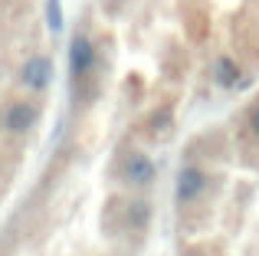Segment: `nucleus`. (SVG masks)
I'll use <instances>...</instances> for the list:
<instances>
[{
	"label": "nucleus",
	"mask_w": 259,
	"mask_h": 256,
	"mask_svg": "<svg viewBox=\"0 0 259 256\" xmlns=\"http://www.w3.org/2000/svg\"><path fill=\"white\" fill-rule=\"evenodd\" d=\"M20 86H23L26 92H33V96H43L53 86V59L43 56V53L26 56L23 66H20Z\"/></svg>",
	"instance_id": "obj_1"
},
{
	"label": "nucleus",
	"mask_w": 259,
	"mask_h": 256,
	"mask_svg": "<svg viewBox=\"0 0 259 256\" xmlns=\"http://www.w3.org/2000/svg\"><path fill=\"white\" fill-rule=\"evenodd\" d=\"M210 76H213V82L220 86V89H236V86L246 82V79H243L240 63H236L233 56H217V59H213V69H210Z\"/></svg>",
	"instance_id": "obj_6"
},
{
	"label": "nucleus",
	"mask_w": 259,
	"mask_h": 256,
	"mask_svg": "<svg viewBox=\"0 0 259 256\" xmlns=\"http://www.w3.org/2000/svg\"><path fill=\"white\" fill-rule=\"evenodd\" d=\"M39 122V105L36 102H26V99H17V102H10L4 109V115H0V125H4V132L10 135H26L33 132Z\"/></svg>",
	"instance_id": "obj_3"
},
{
	"label": "nucleus",
	"mask_w": 259,
	"mask_h": 256,
	"mask_svg": "<svg viewBox=\"0 0 259 256\" xmlns=\"http://www.w3.org/2000/svg\"><path fill=\"white\" fill-rule=\"evenodd\" d=\"M95 63H99V50H95L92 36L76 33V36L69 39V76L76 79V82H82V79L92 76Z\"/></svg>",
	"instance_id": "obj_2"
},
{
	"label": "nucleus",
	"mask_w": 259,
	"mask_h": 256,
	"mask_svg": "<svg viewBox=\"0 0 259 256\" xmlns=\"http://www.w3.org/2000/svg\"><path fill=\"white\" fill-rule=\"evenodd\" d=\"M121 178H125V184H132V187H151L154 178H158V164H154L145 151H132L125 158Z\"/></svg>",
	"instance_id": "obj_5"
},
{
	"label": "nucleus",
	"mask_w": 259,
	"mask_h": 256,
	"mask_svg": "<svg viewBox=\"0 0 259 256\" xmlns=\"http://www.w3.org/2000/svg\"><path fill=\"white\" fill-rule=\"evenodd\" d=\"M151 200L148 197H132L128 200V210H125V220L128 227H135V230H145V227H151Z\"/></svg>",
	"instance_id": "obj_7"
},
{
	"label": "nucleus",
	"mask_w": 259,
	"mask_h": 256,
	"mask_svg": "<svg viewBox=\"0 0 259 256\" xmlns=\"http://www.w3.org/2000/svg\"><path fill=\"white\" fill-rule=\"evenodd\" d=\"M249 128H253V132L259 135V105H256L253 112H249Z\"/></svg>",
	"instance_id": "obj_9"
},
{
	"label": "nucleus",
	"mask_w": 259,
	"mask_h": 256,
	"mask_svg": "<svg viewBox=\"0 0 259 256\" xmlns=\"http://www.w3.org/2000/svg\"><path fill=\"white\" fill-rule=\"evenodd\" d=\"M43 17H46V30L56 36V33H63L66 26V13H63V0H46L43 4Z\"/></svg>",
	"instance_id": "obj_8"
},
{
	"label": "nucleus",
	"mask_w": 259,
	"mask_h": 256,
	"mask_svg": "<svg viewBox=\"0 0 259 256\" xmlns=\"http://www.w3.org/2000/svg\"><path fill=\"white\" fill-rule=\"evenodd\" d=\"M203 191H207V171L197 164H184L174 181V200L177 204H194V200L203 197Z\"/></svg>",
	"instance_id": "obj_4"
}]
</instances>
